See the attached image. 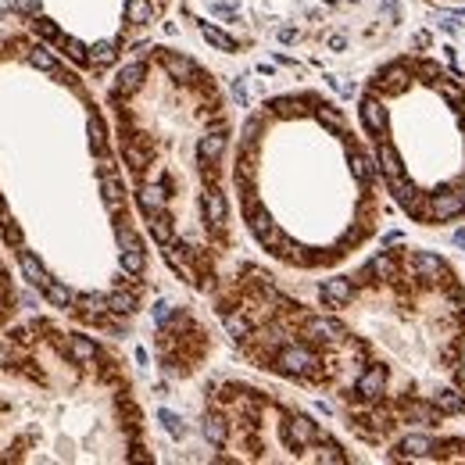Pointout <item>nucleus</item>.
<instances>
[{"label": "nucleus", "mask_w": 465, "mask_h": 465, "mask_svg": "<svg viewBox=\"0 0 465 465\" xmlns=\"http://www.w3.org/2000/svg\"><path fill=\"white\" fill-rule=\"evenodd\" d=\"M318 122L333 125V129H344V115H340L336 108H318Z\"/></svg>", "instance_id": "nucleus-23"}, {"label": "nucleus", "mask_w": 465, "mask_h": 465, "mask_svg": "<svg viewBox=\"0 0 465 465\" xmlns=\"http://www.w3.org/2000/svg\"><path fill=\"white\" fill-rule=\"evenodd\" d=\"M43 297L51 301L54 308H68V304H72V294H68V286H61V283H54V279L43 286Z\"/></svg>", "instance_id": "nucleus-14"}, {"label": "nucleus", "mask_w": 465, "mask_h": 465, "mask_svg": "<svg viewBox=\"0 0 465 465\" xmlns=\"http://www.w3.org/2000/svg\"><path fill=\"white\" fill-rule=\"evenodd\" d=\"M351 294H355V283H351V279H326V283H323V301L329 304V308H340V304H347Z\"/></svg>", "instance_id": "nucleus-2"}, {"label": "nucleus", "mask_w": 465, "mask_h": 465, "mask_svg": "<svg viewBox=\"0 0 465 465\" xmlns=\"http://www.w3.org/2000/svg\"><path fill=\"white\" fill-rule=\"evenodd\" d=\"M0 215H4V201H0Z\"/></svg>", "instance_id": "nucleus-27"}, {"label": "nucleus", "mask_w": 465, "mask_h": 465, "mask_svg": "<svg viewBox=\"0 0 465 465\" xmlns=\"http://www.w3.org/2000/svg\"><path fill=\"white\" fill-rule=\"evenodd\" d=\"M383 383H387V373H383L379 365H373L368 373H362V376H358V383H355V394H358V397H379Z\"/></svg>", "instance_id": "nucleus-4"}, {"label": "nucleus", "mask_w": 465, "mask_h": 465, "mask_svg": "<svg viewBox=\"0 0 465 465\" xmlns=\"http://www.w3.org/2000/svg\"><path fill=\"white\" fill-rule=\"evenodd\" d=\"M18 268L25 272V279H29V283L40 286V290H43L47 283H51V279H47V272H43V265L36 262V254H29V251H22V254H18Z\"/></svg>", "instance_id": "nucleus-6"}, {"label": "nucleus", "mask_w": 465, "mask_h": 465, "mask_svg": "<svg viewBox=\"0 0 465 465\" xmlns=\"http://www.w3.org/2000/svg\"><path fill=\"white\" fill-rule=\"evenodd\" d=\"M122 268L129 272V276H140V272H143V247H136V251H122Z\"/></svg>", "instance_id": "nucleus-19"}, {"label": "nucleus", "mask_w": 465, "mask_h": 465, "mask_svg": "<svg viewBox=\"0 0 465 465\" xmlns=\"http://www.w3.org/2000/svg\"><path fill=\"white\" fill-rule=\"evenodd\" d=\"M0 229H4V240H8V244H14V247H22V229L14 226V222H11L8 215H0Z\"/></svg>", "instance_id": "nucleus-21"}, {"label": "nucleus", "mask_w": 465, "mask_h": 465, "mask_svg": "<svg viewBox=\"0 0 465 465\" xmlns=\"http://www.w3.org/2000/svg\"><path fill=\"white\" fill-rule=\"evenodd\" d=\"M140 79H143V65H140V61H129V65L118 72V79H115V93H133L140 86Z\"/></svg>", "instance_id": "nucleus-8"}, {"label": "nucleus", "mask_w": 465, "mask_h": 465, "mask_svg": "<svg viewBox=\"0 0 465 465\" xmlns=\"http://www.w3.org/2000/svg\"><path fill=\"white\" fill-rule=\"evenodd\" d=\"M29 61H33V65H36L40 72H51V75L58 72V61H54L51 54H47L43 47H33V51H29Z\"/></svg>", "instance_id": "nucleus-18"}, {"label": "nucleus", "mask_w": 465, "mask_h": 465, "mask_svg": "<svg viewBox=\"0 0 465 465\" xmlns=\"http://www.w3.org/2000/svg\"><path fill=\"white\" fill-rule=\"evenodd\" d=\"M101 190H104V204H108V212H122L125 194H122V183H118V175H115V172H104Z\"/></svg>", "instance_id": "nucleus-5"}, {"label": "nucleus", "mask_w": 465, "mask_h": 465, "mask_svg": "<svg viewBox=\"0 0 465 465\" xmlns=\"http://www.w3.org/2000/svg\"><path fill=\"white\" fill-rule=\"evenodd\" d=\"M204 433H208V440H212L215 447L226 444V429H222V423H218V419H208V423H204Z\"/></svg>", "instance_id": "nucleus-22"}, {"label": "nucleus", "mask_w": 465, "mask_h": 465, "mask_svg": "<svg viewBox=\"0 0 465 465\" xmlns=\"http://www.w3.org/2000/svg\"><path fill=\"white\" fill-rule=\"evenodd\" d=\"M462 212H465V197L462 194H433L423 215L433 218V222H447V218H458Z\"/></svg>", "instance_id": "nucleus-1"}, {"label": "nucleus", "mask_w": 465, "mask_h": 465, "mask_svg": "<svg viewBox=\"0 0 465 465\" xmlns=\"http://www.w3.org/2000/svg\"><path fill=\"white\" fill-rule=\"evenodd\" d=\"M222 151H226V136H222L218 129H212L201 140V158H204V162H218Z\"/></svg>", "instance_id": "nucleus-10"}, {"label": "nucleus", "mask_w": 465, "mask_h": 465, "mask_svg": "<svg viewBox=\"0 0 465 465\" xmlns=\"http://www.w3.org/2000/svg\"><path fill=\"white\" fill-rule=\"evenodd\" d=\"M162 61H165V68H168V75H175V79H186V75H197V65L190 58H183V54H172V51H162Z\"/></svg>", "instance_id": "nucleus-7"}, {"label": "nucleus", "mask_w": 465, "mask_h": 465, "mask_svg": "<svg viewBox=\"0 0 465 465\" xmlns=\"http://www.w3.org/2000/svg\"><path fill=\"white\" fill-rule=\"evenodd\" d=\"M151 14H154L151 0H129V4H125V18H129V22H136V25L151 22Z\"/></svg>", "instance_id": "nucleus-13"}, {"label": "nucleus", "mask_w": 465, "mask_h": 465, "mask_svg": "<svg viewBox=\"0 0 465 465\" xmlns=\"http://www.w3.org/2000/svg\"><path fill=\"white\" fill-rule=\"evenodd\" d=\"M379 168L387 179H394V175H401V162H397V154L387 147V143H379Z\"/></svg>", "instance_id": "nucleus-15"}, {"label": "nucleus", "mask_w": 465, "mask_h": 465, "mask_svg": "<svg viewBox=\"0 0 465 465\" xmlns=\"http://www.w3.org/2000/svg\"><path fill=\"white\" fill-rule=\"evenodd\" d=\"M118 58V51H115V43H97L93 47V54H90V65H97V68H108L111 61Z\"/></svg>", "instance_id": "nucleus-16"}, {"label": "nucleus", "mask_w": 465, "mask_h": 465, "mask_svg": "<svg viewBox=\"0 0 465 465\" xmlns=\"http://www.w3.org/2000/svg\"><path fill=\"white\" fill-rule=\"evenodd\" d=\"M204 215L212 226H222L226 222V201H222L218 190H212V194H204Z\"/></svg>", "instance_id": "nucleus-9"}, {"label": "nucleus", "mask_w": 465, "mask_h": 465, "mask_svg": "<svg viewBox=\"0 0 465 465\" xmlns=\"http://www.w3.org/2000/svg\"><path fill=\"white\" fill-rule=\"evenodd\" d=\"M108 312H115V315H133L136 312V294H111L108 297Z\"/></svg>", "instance_id": "nucleus-12"}, {"label": "nucleus", "mask_w": 465, "mask_h": 465, "mask_svg": "<svg viewBox=\"0 0 465 465\" xmlns=\"http://www.w3.org/2000/svg\"><path fill=\"white\" fill-rule=\"evenodd\" d=\"M68 351H72L75 362H93V358H97V344H93L90 336H72Z\"/></svg>", "instance_id": "nucleus-11"}, {"label": "nucleus", "mask_w": 465, "mask_h": 465, "mask_svg": "<svg viewBox=\"0 0 465 465\" xmlns=\"http://www.w3.org/2000/svg\"><path fill=\"white\" fill-rule=\"evenodd\" d=\"M118 244H122V251H136L140 247V236L129 226H118Z\"/></svg>", "instance_id": "nucleus-24"}, {"label": "nucleus", "mask_w": 465, "mask_h": 465, "mask_svg": "<svg viewBox=\"0 0 465 465\" xmlns=\"http://www.w3.org/2000/svg\"><path fill=\"white\" fill-rule=\"evenodd\" d=\"M36 33H40L43 40H51V43H65V36H61V29H58L54 22H47V18H40V22H36Z\"/></svg>", "instance_id": "nucleus-20"}, {"label": "nucleus", "mask_w": 465, "mask_h": 465, "mask_svg": "<svg viewBox=\"0 0 465 465\" xmlns=\"http://www.w3.org/2000/svg\"><path fill=\"white\" fill-rule=\"evenodd\" d=\"M362 122H365L368 133H383V129H387V111H383V104L376 97L362 101Z\"/></svg>", "instance_id": "nucleus-3"}, {"label": "nucleus", "mask_w": 465, "mask_h": 465, "mask_svg": "<svg viewBox=\"0 0 465 465\" xmlns=\"http://www.w3.org/2000/svg\"><path fill=\"white\" fill-rule=\"evenodd\" d=\"M8 358H11V347L0 344V365H8Z\"/></svg>", "instance_id": "nucleus-26"}, {"label": "nucleus", "mask_w": 465, "mask_h": 465, "mask_svg": "<svg viewBox=\"0 0 465 465\" xmlns=\"http://www.w3.org/2000/svg\"><path fill=\"white\" fill-rule=\"evenodd\" d=\"M14 8L25 11V14H33V11H40V0H14Z\"/></svg>", "instance_id": "nucleus-25"}, {"label": "nucleus", "mask_w": 465, "mask_h": 465, "mask_svg": "<svg viewBox=\"0 0 465 465\" xmlns=\"http://www.w3.org/2000/svg\"><path fill=\"white\" fill-rule=\"evenodd\" d=\"M201 33H204V40L212 43V47H222V51H236V40H233V36H226V33H222V29L201 25Z\"/></svg>", "instance_id": "nucleus-17"}]
</instances>
